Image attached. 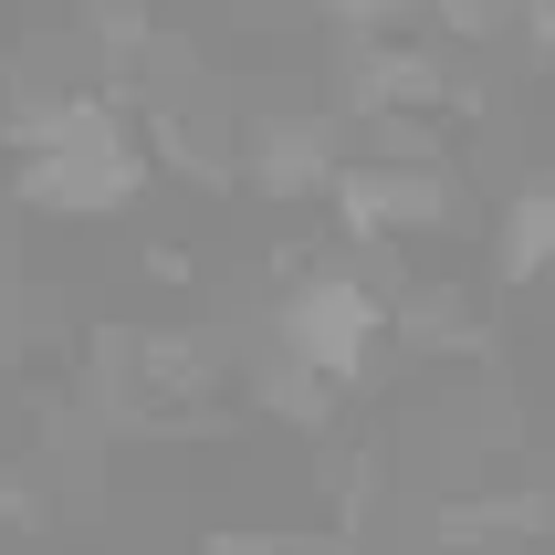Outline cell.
<instances>
[{"instance_id": "obj_1", "label": "cell", "mask_w": 555, "mask_h": 555, "mask_svg": "<svg viewBox=\"0 0 555 555\" xmlns=\"http://www.w3.org/2000/svg\"><path fill=\"white\" fill-rule=\"evenodd\" d=\"M388 325H399V305H388V294H377L357 262H314V273H294V283L273 294V314H262V346H273L283 367L325 377V388H357V377L377 367Z\"/></svg>"}, {"instance_id": "obj_2", "label": "cell", "mask_w": 555, "mask_h": 555, "mask_svg": "<svg viewBox=\"0 0 555 555\" xmlns=\"http://www.w3.org/2000/svg\"><path fill=\"white\" fill-rule=\"evenodd\" d=\"M325 210H336L346 242H440L451 220H462V179L440 168V157H346L336 189H325Z\"/></svg>"}, {"instance_id": "obj_3", "label": "cell", "mask_w": 555, "mask_h": 555, "mask_svg": "<svg viewBox=\"0 0 555 555\" xmlns=\"http://www.w3.org/2000/svg\"><path fill=\"white\" fill-rule=\"evenodd\" d=\"M147 147H63V157H11V199L42 220H116L147 199Z\"/></svg>"}, {"instance_id": "obj_4", "label": "cell", "mask_w": 555, "mask_h": 555, "mask_svg": "<svg viewBox=\"0 0 555 555\" xmlns=\"http://www.w3.org/2000/svg\"><path fill=\"white\" fill-rule=\"evenodd\" d=\"M503 283H555V179H525L503 199Z\"/></svg>"}]
</instances>
